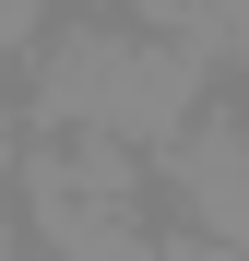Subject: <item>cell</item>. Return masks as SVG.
Returning a JSON list of instances; mask_svg holds the SVG:
<instances>
[{"mask_svg": "<svg viewBox=\"0 0 249 261\" xmlns=\"http://www.w3.org/2000/svg\"><path fill=\"white\" fill-rule=\"evenodd\" d=\"M154 178L178 190V226H202L226 261H249V119L202 107L178 154H154Z\"/></svg>", "mask_w": 249, "mask_h": 261, "instance_id": "cell-1", "label": "cell"}, {"mask_svg": "<svg viewBox=\"0 0 249 261\" xmlns=\"http://www.w3.org/2000/svg\"><path fill=\"white\" fill-rule=\"evenodd\" d=\"M202 36H214V60L249 71V0H202Z\"/></svg>", "mask_w": 249, "mask_h": 261, "instance_id": "cell-2", "label": "cell"}, {"mask_svg": "<svg viewBox=\"0 0 249 261\" xmlns=\"http://www.w3.org/2000/svg\"><path fill=\"white\" fill-rule=\"evenodd\" d=\"M36 36H48V0H0V60H24Z\"/></svg>", "mask_w": 249, "mask_h": 261, "instance_id": "cell-3", "label": "cell"}, {"mask_svg": "<svg viewBox=\"0 0 249 261\" xmlns=\"http://www.w3.org/2000/svg\"><path fill=\"white\" fill-rule=\"evenodd\" d=\"M0 261H24V214H12V178H0Z\"/></svg>", "mask_w": 249, "mask_h": 261, "instance_id": "cell-4", "label": "cell"}, {"mask_svg": "<svg viewBox=\"0 0 249 261\" xmlns=\"http://www.w3.org/2000/svg\"><path fill=\"white\" fill-rule=\"evenodd\" d=\"M83 12H95V0H83Z\"/></svg>", "mask_w": 249, "mask_h": 261, "instance_id": "cell-5", "label": "cell"}]
</instances>
